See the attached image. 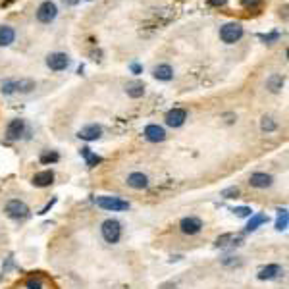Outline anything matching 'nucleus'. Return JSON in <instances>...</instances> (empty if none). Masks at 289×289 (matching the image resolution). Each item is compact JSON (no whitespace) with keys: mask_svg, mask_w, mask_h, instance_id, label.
Returning a JSON list of instances; mask_svg holds the SVG:
<instances>
[{"mask_svg":"<svg viewBox=\"0 0 289 289\" xmlns=\"http://www.w3.org/2000/svg\"><path fill=\"white\" fill-rule=\"evenodd\" d=\"M278 39H280V31H272V33H268V35H260V41H264V43H268V44L276 43Z\"/></svg>","mask_w":289,"mask_h":289,"instance_id":"nucleus-27","label":"nucleus"},{"mask_svg":"<svg viewBox=\"0 0 289 289\" xmlns=\"http://www.w3.org/2000/svg\"><path fill=\"white\" fill-rule=\"evenodd\" d=\"M79 0H64V4H67V6H75Z\"/></svg>","mask_w":289,"mask_h":289,"instance_id":"nucleus-36","label":"nucleus"},{"mask_svg":"<svg viewBox=\"0 0 289 289\" xmlns=\"http://www.w3.org/2000/svg\"><path fill=\"white\" fill-rule=\"evenodd\" d=\"M225 2H227V0H210L212 6H225Z\"/></svg>","mask_w":289,"mask_h":289,"instance_id":"nucleus-34","label":"nucleus"},{"mask_svg":"<svg viewBox=\"0 0 289 289\" xmlns=\"http://www.w3.org/2000/svg\"><path fill=\"white\" fill-rule=\"evenodd\" d=\"M100 135H102V128H100V126H96V124L85 126V128L79 129V133H77V137H79V139H83V141H96Z\"/></svg>","mask_w":289,"mask_h":289,"instance_id":"nucleus-12","label":"nucleus"},{"mask_svg":"<svg viewBox=\"0 0 289 289\" xmlns=\"http://www.w3.org/2000/svg\"><path fill=\"white\" fill-rule=\"evenodd\" d=\"M27 289H43V284L39 280H29L27 282Z\"/></svg>","mask_w":289,"mask_h":289,"instance_id":"nucleus-31","label":"nucleus"},{"mask_svg":"<svg viewBox=\"0 0 289 289\" xmlns=\"http://www.w3.org/2000/svg\"><path fill=\"white\" fill-rule=\"evenodd\" d=\"M249 183H251V187H257V189H266V187H270V185L274 183V178H272L270 174L257 172V174H253V176H251Z\"/></svg>","mask_w":289,"mask_h":289,"instance_id":"nucleus-9","label":"nucleus"},{"mask_svg":"<svg viewBox=\"0 0 289 289\" xmlns=\"http://www.w3.org/2000/svg\"><path fill=\"white\" fill-rule=\"evenodd\" d=\"M241 235H235V233H225L222 237L216 239V245L218 247H227V245H239L241 243Z\"/></svg>","mask_w":289,"mask_h":289,"instance_id":"nucleus-19","label":"nucleus"},{"mask_svg":"<svg viewBox=\"0 0 289 289\" xmlns=\"http://www.w3.org/2000/svg\"><path fill=\"white\" fill-rule=\"evenodd\" d=\"M128 185L133 189H147L149 187V178L141 172H133L128 176Z\"/></svg>","mask_w":289,"mask_h":289,"instance_id":"nucleus-14","label":"nucleus"},{"mask_svg":"<svg viewBox=\"0 0 289 289\" xmlns=\"http://www.w3.org/2000/svg\"><path fill=\"white\" fill-rule=\"evenodd\" d=\"M126 91H128V95L131 96V98H139V96L145 95V85L139 83V81H131V83H128Z\"/></svg>","mask_w":289,"mask_h":289,"instance_id":"nucleus-21","label":"nucleus"},{"mask_svg":"<svg viewBox=\"0 0 289 289\" xmlns=\"http://www.w3.org/2000/svg\"><path fill=\"white\" fill-rule=\"evenodd\" d=\"M52 179H54V174H52L50 170L39 172V174L33 176V185H35V187H48V185L52 183Z\"/></svg>","mask_w":289,"mask_h":289,"instance_id":"nucleus-15","label":"nucleus"},{"mask_svg":"<svg viewBox=\"0 0 289 289\" xmlns=\"http://www.w3.org/2000/svg\"><path fill=\"white\" fill-rule=\"evenodd\" d=\"M266 222H268V216L266 214H262V212L251 214L249 216V224H247V231H257L258 227L262 224H266Z\"/></svg>","mask_w":289,"mask_h":289,"instance_id":"nucleus-18","label":"nucleus"},{"mask_svg":"<svg viewBox=\"0 0 289 289\" xmlns=\"http://www.w3.org/2000/svg\"><path fill=\"white\" fill-rule=\"evenodd\" d=\"M33 89H35V83H33L31 79H20V81H16V91H20V93H31Z\"/></svg>","mask_w":289,"mask_h":289,"instance_id":"nucleus-24","label":"nucleus"},{"mask_svg":"<svg viewBox=\"0 0 289 289\" xmlns=\"http://www.w3.org/2000/svg\"><path fill=\"white\" fill-rule=\"evenodd\" d=\"M288 222H289L288 210L286 208H280L278 210V220H276V229L278 231H286L288 229Z\"/></svg>","mask_w":289,"mask_h":289,"instance_id":"nucleus-23","label":"nucleus"},{"mask_svg":"<svg viewBox=\"0 0 289 289\" xmlns=\"http://www.w3.org/2000/svg\"><path fill=\"white\" fill-rule=\"evenodd\" d=\"M23 131H25V122L23 120H12L10 124H8V128H6V137L10 139V141H16V139H20L22 135H23Z\"/></svg>","mask_w":289,"mask_h":289,"instance_id":"nucleus-10","label":"nucleus"},{"mask_svg":"<svg viewBox=\"0 0 289 289\" xmlns=\"http://www.w3.org/2000/svg\"><path fill=\"white\" fill-rule=\"evenodd\" d=\"M2 93H4V95H12V93H16V81H12V79L2 81Z\"/></svg>","mask_w":289,"mask_h":289,"instance_id":"nucleus-25","label":"nucleus"},{"mask_svg":"<svg viewBox=\"0 0 289 289\" xmlns=\"http://www.w3.org/2000/svg\"><path fill=\"white\" fill-rule=\"evenodd\" d=\"M282 266H278V264H268V266H262L260 270H258V280H276V278H280L282 276Z\"/></svg>","mask_w":289,"mask_h":289,"instance_id":"nucleus-13","label":"nucleus"},{"mask_svg":"<svg viewBox=\"0 0 289 289\" xmlns=\"http://www.w3.org/2000/svg\"><path fill=\"white\" fill-rule=\"evenodd\" d=\"M260 129H262V131H274V129H276V122H274L272 118L264 116L262 122H260Z\"/></svg>","mask_w":289,"mask_h":289,"instance_id":"nucleus-26","label":"nucleus"},{"mask_svg":"<svg viewBox=\"0 0 289 289\" xmlns=\"http://www.w3.org/2000/svg\"><path fill=\"white\" fill-rule=\"evenodd\" d=\"M95 202L102 210H110V212H122V210L129 208L128 200H124L120 197H96Z\"/></svg>","mask_w":289,"mask_h":289,"instance_id":"nucleus-3","label":"nucleus"},{"mask_svg":"<svg viewBox=\"0 0 289 289\" xmlns=\"http://www.w3.org/2000/svg\"><path fill=\"white\" fill-rule=\"evenodd\" d=\"M153 75H155L156 79H160V81H170V79L174 77V69H172V66L160 64L153 69Z\"/></svg>","mask_w":289,"mask_h":289,"instance_id":"nucleus-16","label":"nucleus"},{"mask_svg":"<svg viewBox=\"0 0 289 289\" xmlns=\"http://www.w3.org/2000/svg\"><path fill=\"white\" fill-rule=\"evenodd\" d=\"M16 39V31L10 25H0V46H10Z\"/></svg>","mask_w":289,"mask_h":289,"instance_id":"nucleus-17","label":"nucleus"},{"mask_svg":"<svg viewBox=\"0 0 289 289\" xmlns=\"http://www.w3.org/2000/svg\"><path fill=\"white\" fill-rule=\"evenodd\" d=\"M41 162L43 164H50V162H58V155L56 153H46L41 156Z\"/></svg>","mask_w":289,"mask_h":289,"instance_id":"nucleus-30","label":"nucleus"},{"mask_svg":"<svg viewBox=\"0 0 289 289\" xmlns=\"http://www.w3.org/2000/svg\"><path fill=\"white\" fill-rule=\"evenodd\" d=\"M141 69H143V67L139 64H131V71H133V73H141Z\"/></svg>","mask_w":289,"mask_h":289,"instance_id":"nucleus-35","label":"nucleus"},{"mask_svg":"<svg viewBox=\"0 0 289 289\" xmlns=\"http://www.w3.org/2000/svg\"><path fill=\"white\" fill-rule=\"evenodd\" d=\"M81 155H83V158H85V162H87V166H91V168L102 162V158H100L98 155L91 153V149H89V147H83V149H81Z\"/></svg>","mask_w":289,"mask_h":289,"instance_id":"nucleus-22","label":"nucleus"},{"mask_svg":"<svg viewBox=\"0 0 289 289\" xmlns=\"http://www.w3.org/2000/svg\"><path fill=\"white\" fill-rule=\"evenodd\" d=\"M179 229H181V233H185V235H197V233L202 229V222H200V218H197V216H187V218H183V220L179 222Z\"/></svg>","mask_w":289,"mask_h":289,"instance_id":"nucleus-8","label":"nucleus"},{"mask_svg":"<svg viewBox=\"0 0 289 289\" xmlns=\"http://www.w3.org/2000/svg\"><path fill=\"white\" fill-rule=\"evenodd\" d=\"M266 87H268L272 93H280V91H282V87H284V77H282V75H278V73L270 75V77H268V81H266Z\"/></svg>","mask_w":289,"mask_h":289,"instance_id":"nucleus-20","label":"nucleus"},{"mask_svg":"<svg viewBox=\"0 0 289 289\" xmlns=\"http://www.w3.org/2000/svg\"><path fill=\"white\" fill-rule=\"evenodd\" d=\"M222 197L224 199H235V197H239V187H227L222 191Z\"/></svg>","mask_w":289,"mask_h":289,"instance_id":"nucleus-29","label":"nucleus"},{"mask_svg":"<svg viewBox=\"0 0 289 289\" xmlns=\"http://www.w3.org/2000/svg\"><path fill=\"white\" fill-rule=\"evenodd\" d=\"M145 137H147V141H151V143H160L166 139V131L162 126L158 124H151V126H147L145 128Z\"/></svg>","mask_w":289,"mask_h":289,"instance_id":"nucleus-11","label":"nucleus"},{"mask_svg":"<svg viewBox=\"0 0 289 289\" xmlns=\"http://www.w3.org/2000/svg\"><path fill=\"white\" fill-rule=\"evenodd\" d=\"M243 37V25L239 22H229L220 27V39L225 44H235Z\"/></svg>","mask_w":289,"mask_h":289,"instance_id":"nucleus-1","label":"nucleus"},{"mask_svg":"<svg viewBox=\"0 0 289 289\" xmlns=\"http://www.w3.org/2000/svg\"><path fill=\"white\" fill-rule=\"evenodd\" d=\"M100 233H102V237H104V241L106 243H118L120 241V237H122V225L118 220H104L102 225H100Z\"/></svg>","mask_w":289,"mask_h":289,"instance_id":"nucleus-2","label":"nucleus"},{"mask_svg":"<svg viewBox=\"0 0 289 289\" xmlns=\"http://www.w3.org/2000/svg\"><path fill=\"white\" fill-rule=\"evenodd\" d=\"M241 2H243L245 8H257L258 4H260V0H241Z\"/></svg>","mask_w":289,"mask_h":289,"instance_id":"nucleus-32","label":"nucleus"},{"mask_svg":"<svg viewBox=\"0 0 289 289\" xmlns=\"http://www.w3.org/2000/svg\"><path fill=\"white\" fill-rule=\"evenodd\" d=\"M4 212H6L12 220H25V218L29 216V208H27V204H25L23 200H20V199H12V200H8Z\"/></svg>","mask_w":289,"mask_h":289,"instance_id":"nucleus-4","label":"nucleus"},{"mask_svg":"<svg viewBox=\"0 0 289 289\" xmlns=\"http://www.w3.org/2000/svg\"><path fill=\"white\" fill-rule=\"evenodd\" d=\"M54 202H56V199H52V200H50V202H48V204H46V206H44V208L41 210V214H46V212H48V210L52 208V204H54Z\"/></svg>","mask_w":289,"mask_h":289,"instance_id":"nucleus-33","label":"nucleus"},{"mask_svg":"<svg viewBox=\"0 0 289 289\" xmlns=\"http://www.w3.org/2000/svg\"><path fill=\"white\" fill-rule=\"evenodd\" d=\"M46 66L52 71H62L69 66V56L66 52H52V54L46 56Z\"/></svg>","mask_w":289,"mask_h":289,"instance_id":"nucleus-6","label":"nucleus"},{"mask_svg":"<svg viewBox=\"0 0 289 289\" xmlns=\"http://www.w3.org/2000/svg\"><path fill=\"white\" fill-rule=\"evenodd\" d=\"M164 120H166V124L170 128H181L185 124V120H187V112L183 108H172V110H168Z\"/></svg>","mask_w":289,"mask_h":289,"instance_id":"nucleus-7","label":"nucleus"},{"mask_svg":"<svg viewBox=\"0 0 289 289\" xmlns=\"http://www.w3.org/2000/svg\"><path fill=\"white\" fill-rule=\"evenodd\" d=\"M56 16H58V8H56V4L52 0H44L37 8V20L41 23H50V22L56 20Z\"/></svg>","mask_w":289,"mask_h":289,"instance_id":"nucleus-5","label":"nucleus"},{"mask_svg":"<svg viewBox=\"0 0 289 289\" xmlns=\"http://www.w3.org/2000/svg\"><path fill=\"white\" fill-rule=\"evenodd\" d=\"M233 212L239 216V218H247V216H251V208L249 206H237V208H233Z\"/></svg>","mask_w":289,"mask_h":289,"instance_id":"nucleus-28","label":"nucleus"}]
</instances>
